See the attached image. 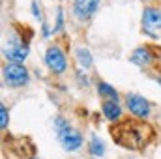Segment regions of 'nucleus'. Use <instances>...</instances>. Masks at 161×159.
Returning a JSON list of instances; mask_svg holds the SVG:
<instances>
[{
  "label": "nucleus",
  "mask_w": 161,
  "mask_h": 159,
  "mask_svg": "<svg viewBox=\"0 0 161 159\" xmlns=\"http://www.w3.org/2000/svg\"><path fill=\"white\" fill-rule=\"evenodd\" d=\"M75 56H77V62H79V66L82 68V69H88V68L92 66V54H90L88 49L79 47L77 52H75Z\"/></svg>",
  "instance_id": "9b49d317"
},
{
  "label": "nucleus",
  "mask_w": 161,
  "mask_h": 159,
  "mask_svg": "<svg viewBox=\"0 0 161 159\" xmlns=\"http://www.w3.org/2000/svg\"><path fill=\"white\" fill-rule=\"evenodd\" d=\"M125 105H127L129 112L137 118H148V114H150V103L139 94H127Z\"/></svg>",
  "instance_id": "0eeeda50"
},
{
  "label": "nucleus",
  "mask_w": 161,
  "mask_h": 159,
  "mask_svg": "<svg viewBox=\"0 0 161 159\" xmlns=\"http://www.w3.org/2000/svg\"><path fill=\"white\" fill-rule=\"evenodd\" d=\"M109 133L118 146L125 150H133V152H141L148 148L152 140L156 139L154 127L142 118H127L113 122V125L109 127Z\"/></svg>",
  "instance_id": "f257e3e1"
},
{
  "label": "nucleus",
  "mask_w": 161,
  "mask_h": 159,
  "mask_svg": "<svg viewBox=\"0 0 161 159\" xmlns=\"http://www.w3.org/2000/svg\"><path fill=\"white\" fill-rule=\"evenodd\" d=\"M90 154L96 156V157H101L105 154V146H103V142L97 137H92L90 139Z\"/></svg>",
  "instance_id": "ddd939ff"
},
{
  "label": "nucleus",
  "mask_w": 161,
  "mask_h": 159,
  "mask_svg": "<svg viewBox=\"0 0 161 159\" xmlns=\"http://www.w3.org/2000/svg\"><path fill=\"white\" fill-rule=\"evenodd\" d=\"M97 92H99V96L109 97V99H116V97H118L116 90H114L111 84H107V82H97Z\"/></svg>",
  "instance_id": "f8f14e48"
},
{
  "label": "nucleus",
  "mask_w": 161,
  "mask_h": 159,
  "mask_svg": "<svg viewBox=\"0 0 161 159\" xmlns=\"http://www.w3.org/2000/svg\"><path fill=\"white\" fill-rule=\"evenodd\" d=\"M152 60H154V54L150 52L148 47H139V49H135L133 54H131V62L137 64V66H148Z\"/></svg>",
  "instance_id": "1a4fd4ad"
},
{
  "label": "nucleus",
  "mask_w": 161,
  "mask_h": 159,
  "mask_svg": "<svg viewBox=\"0 0 161 159\" xmlns=\"http://www.w3.org/2000/svg\"><path fill=\"white\" fill-rule=\"evenodd\" d=\"M45 64L47 68L56 73V75H62L66 69H68V60H66V54L56 47V45H51L47 51H45Z\"/></svg>",
  "instance_id": "39448f33"
},
{
  "label": "nucleus",
  "mask_w": 161,
  "mask_h": 159,
  "mask_svg": "<svg viewBox=\"0 0 161 159\" xmlns=\"http://www.w3.org/2000/svg\"><path fill=\"white\" fill-rule=\"evenodd\" d=\"M62 23H64V13H62V8H58V13H56V26H54V32H60V30H62Z\"/></svg>",
  "instance_id": "2eb2a0df"
},
{
  "label": "nucleus",
  "mask_w": 161,
  "mask_h": 159,
  "mask_svg": "<svg viewBox=\"0 0 161 159\" xmlns=\"http://www.w3.org/2000/svg\"><path fill=\"white\" fill-rule=\"evenodd\" d=\"M54 127H56L58 140H60V144L64 146V150L75 152V150H79L80 146H82V135L68 123V120L56 118L54 120Z\"/></svg>",
  "instance_id": "f03ea898"
},
{
  "label": "nucleus",
  "mask_w": 161,
  "mask_h": 159,
  "mask_svg": "<svg viewBox=\"0 0 161 159\" xmlns=\"http://www.w3.org/2000/svg\"><path fill=\"white\" fill-rule=\"evenodd\" d=\"M103 114H105V118L111 120V122H118V118L122 116V109H120V105L116 103V99L103 101Z\"/></svg>",
  "instance_id": "9d476101"
},
{
  "label": "nucleus",
  "mask_w": 161,
  "mask_h": 159,
  "mask_svg": "<svg viewBox=\"0 0 161 159\" xmlns=\"http://www.w3.org/2000/svg\"><path fill=\"white\" fill-rule=\"evenodd\" d=\"M2 77H4V82L11 88H21L25 84H28L30 80V75H28V69L21 64V62H9L4 66L2 69Z\"/></svg>",
  "instance_id": "7ed1b4c3"
},
{
  "label": "nucleus",
  "mask_w": 161,
  "mask_h": 159,
  "mask_svg": "<svg viewBox=\"0 0 161 159\" xmlns=\"http://www.w3.org/2000/svg\"><path fill=\"white\" fill-rule=\"evenodd\" d=\"M99 8V0H73V15L79 21H88Z\"/></svg>",
  "instance_id": "6e6552de"
},
{
  "label": "nucleus",
  "mask_w": 161,
  "mask_h": 159,
  "mask_svg": "<svg viewBox=\"0 0 161 159\" xmlns=\"http://www.w3.org/2000/svg\"><path fill=\"white\" fill-rule=\"evenodd\" d=\"M8 123H9V114H8L6 105H2V107H0V127H2V129H6V127H8Z\"/></svg>",
  "instance_id": "4468645a"
},
{
  "label": "nucleus",
  "mask_w": 161,
  "mask_h": 159,
  "mask_svg": "<svg viewBox=\"0 0 161 159\" xmlns=\"http://www.w3.org/2000/svg\"><path fill=\"white\" fill-rule=\"evenodd\" d=\"M142 30L150 36H158L161 30V9L152 6L142 9Z\"/></svg>",
  "instance_id": "423d86ee"
},
{
  "label": "nucleus",
  "mask_w": 161,
  "mask_h": 159,
  "mask_svg": "<svg viewBox=\"0 0 161 159\" xmlns=\"http://www.w3.org/2000/svg\"><path fill=\"white\" fill-rule=\"evenodd\" d=\"M28 52H30L28 43L25 40H19L17 36L9 38V40L6 41V45H4V56L9 62H21L23 64V60L28 56Z\"/></svg>",
  "instance_id": "20e7f679"
}]
</instances>
